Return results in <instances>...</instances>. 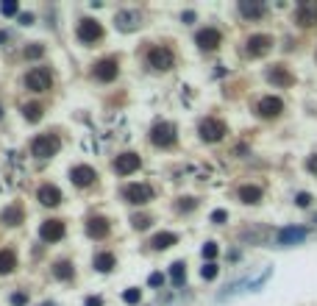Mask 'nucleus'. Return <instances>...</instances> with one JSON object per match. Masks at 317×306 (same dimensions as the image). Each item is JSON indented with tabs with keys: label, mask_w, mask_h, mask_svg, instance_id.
I'll use <instances>...</instances> for the list:
<instances>
[{
	"label": "nucleus",
	"mask_w": 317,
	"mask_h": 306,
	"mask_svg": "<svg viewBox=\"0 0 317 306\" xmlns=\"http://www.w3.org/2000/svg\"><path fill=\"white\" fill-rule=\"evenodd\" d=\"M59 137L56 134H39V137L31 142V153H34L36 159H50L56 156V150H59Z\"/></svg>",
	"instance_id": "f257e3e1"
},
{
	"label": "nucleus",
	"mask_w": 317,
	"mask_h": 306,
	"mask_svg": "<svg viewBox=\"0 0 317 306\" xmlns=\"http://www.w3.org/2000/svg\"><path fill=\"white\" fill-rule=\"evenodd\" d=\"M175 139H178V131H175L173 123H156L150 128V142L156 148H170V145H175Z\"/></svg>",
	"instance_id": "f03ea898"
},
{
	"label": "nucleus",
	"mask_w": 317,
	"mask_h": 306,
	"mask_svg": "<svg viewBox=\"0 0 317 306\" xmlns=\"http://www.w3.org/2000/svg\"><path fill=\"white\" fill-rule=\"evenodd\" d=\"M103 36V25L97 23V20H92V17H84L81 23H78V39L81 42H86V45H92V42H97Z\"/></svg>",
	"instance_id": "7ed1b4c3"
},
{
	"label": "nucleus",
	"mask_w": 317,
	"mask_h": 306,
	"mask_svg": "<svg viewBox=\"0 0 317 306\" xmlns=\"http://www.w3.org/2000/svg\"><path fill=\"white\" fill-rule=\"evenodd\" d=\"M197 134H200V139H203V142H220V139L226 137V123H220V120H215V117H209V120L200 123Z\"/></svg>",
	"instance_id": "20e7f679"
},
{
	"label": "nucleus",
	"mask_w": 317,
	"mask_h": 306,
	"mask_svg": "<svg viewBox=\"0 0 317 306\" xmlns=\"http://www.w3.org/2000/svg\"><path fill=\"white\" fill-rule=\"evenodd\" d=\"M148 64L153 67V70H159V72L173 70V64H175L173 50H167V48H153V50L148 53Z\"/></svg>",
	"instance_id": "39448f33"
},
{
	"label": "nucleus",
	"mask_w": 317,
	"mask_h": 306,
	"mask_svg": "<svg viewBox=\"0 0 317 306\" xmlns=\"http://www.w3.org/2000/svg\"><path fill=\"white\" fill-rule=\"evenodd\" d=\"M281 112H284V100L281 97L267 95V97H262V100L256 103V114L259 117H264V120H273V117H278Z\"/></svg>",
	"instance_id": "423d86ee"
},
{
	"label": "nucleus",
	"mask_w": 317,
	"mask_h": 306,
	"mask_svg": "<svg viewBox=\"0 0 317 306\" xmlns=\"http://www.w3.org/2000/svg\"><path fill=\"white\" fill-rule=\"evenodd\" d=\"M126 200L128 203H134V206H145V203L153 200V189H150L148 184H128Z\"/></svg>",
	"instance_id": "0eeeda50"
},
{
	"label": "nucleus",
	"mask_w": 317,
	"mask_h": 306,
	"mask_svg": "<svg viewBox=\"0 0 317 306\" xmlns=\"http://www.w3.org/2000/svg\"><path fill=\"white\" fill-rule=\"evenodd\" d=\"M50 84H53V78H50L48 70H31L28 75H25V86H28L31 92H48Z\"/></svg>",
	"instance_id": "6e6552de"
},
{
	"label": "nucleus",
	"mask_w": 317,
	"mask_h": 306,
	"mask_svg": "<svg viewBox=\"0 0 317 306\" xmlns=\"http://www.w3.org/2000/svg\"><path fill=\"white\" fill-rule=\"evenodd\" d=\"M36 200H39L42 206H48V209H53V206H59L64 198H61V189H59V186L45 184V186H39V189H36Z\"/></svg>",
	"instance_id": "1a4fd4ad"
},
{
	"label": "nucleus",
	"mask_w": 317,
	"mask_h": 306,
	"mask_svg": "<svg viewBox=\"0 0 317 306\" xmlns=\"http://www.w3.org/2000/svg\"><path fill=\"white\" fill-rule=\"evenodd\" d=\"M306 234H309V231H306V228H298V226H289V228H281V231H278V237H275V242H278V245H298V242H303L306 240Z\"/></svg>",
	"instance_id": "9d476101"
},
{
	"label": "nucleus",
	"mask_w": 317,
	"mask_h": 306,
	"mask_svg": "<svg viewBox=\"0 0 317 306\" xmlns=\"http://www.w3.org/2000/svg\"><path fill=\"white\" fill-rule=\"evenodd\" d=\"M195 42H197V48L200 50H215V48H220L223 36H220V31L217 28H200Z\"/></svg>",
	"instance_id": "9b49d317"
},
{
	"label": "nucleus",
	"mask_w": 317,
	"mask_h": 306,
	"mask_svg": "<svg viewBox=\"0 0 317 306\" xmlns=\"http://www.w3.org/2000/svg\"><path fill=\"white\" fill-rule=\"evenodd\" d=\"M95 178L97 175H95V170H92L89 164H78V167L70 170V181L75 186H92L95 184Z\"/></svg>",
	"instance_id": "f8f14e48"
},
{
	"label": "nucleus",
	"mask_w": 317,
	"mask_h": 306,
	"mask_svg": "<svg viewBox=\"0 0 317 306\" xmlns=\"http://www.w3.org/2000/svg\"><path fill=\"white\" fill-rule=\"evenodd\" d=\"M64 231H67V226L61 220H48L39 228V237H42L45 242H59L61 237H64Z\"/></svg>",
	"instance_id": "ddd939ff"
},
{
	"label": "nucleus",
	"mask_w": 317,
	"mask_h": 306,
	"mask_svg": "<svg viewBox=\"0 0 317 306\" xmlns=\"http://www.w3.org/2000/svg\"><path fill=\"white\" fill-rule=\"evenodd\" d=\"M295 23L303 25V28L317 25V3H300L298 12H295Z\"/></svg>",
	"instance_id": "4468645a"
},
{
	"label": "nucleus",
	"mask_w": 317,
	"mask_h": 306,
	"mask_svg": "<svg viewBox=\"0 0 317 306\" xmlns=\"http://www.w3.org/2000/svg\"><path fill=\"white\" fill-rule=\"evenodd\" d=\"M92 72H95L97 81H114V78H117V72H120V67H117V61H114V59H100Z\"/></svg>",
	"instance_id": "2eb2a0df"
},
{
	"label": "nucleus",
	"mask_w": 317,
	"mask_h": 306,
	"mask_svg": "<svg viewBox=\"0 0 317 306\" xmlns=\"http://www.w3.org/2000/svg\"><path fill=\"white\" fill-rule=\"evenodd\" d=\"M139 156L137 153H120V156L114 159V170H117V173L120 175H128V173H137L139 170Z\"/></svg>",
	"instance_id": "dca6fc26"
},
{
	"label": "nucleus",
	"mask_w": 317,
	"mask_h": 306,
	"mask_svg": "<svg viewBox=\"0 0 317 306\" xmlns=\"http://www.w3.org/2000/svg\"><path fill=\"white\" fill-rule=\"evenodd\" d=\"M270 48H273V39H270L267 34H256V36L248 39V53L251 56H264Z\"/></svg>",
	"instance_id": "f3484780"
},
{
	"label": "nucleus",
	"mask_w": 317,
	"mask_h": 306,
	"mask_svg": "<svg viewBox=\"0 0 317 306\" xmlns=\"http://www.w3.org/2000/svg\"><path fill=\"white\" fill-rule=\"evenodd\" d=\"M109 228L112 226H109L106 217H92V220L86 223V234H89L92 240H103V237L109 234Z\"/></svg>",
	"instance_id": "a211bd4d"
},
{
	"label": "nucleus",
	"mask_w": 317,
	"mask_h": 306,
	"mask_svg": "<svg viewBox=\"0 0 317 306\" xmlns=\"http://www.w3.org/2000/svg\"><path fill=\"white\" fill-rule=\"evenodd\" d=\"M14 267H17V253L12 248H3L0 251V276H9Z\"/></svg>",
	"instance_id": "6ab92c4d"
},
{
	"label": "nucleus",
	"mask_w": 317,
	"mask_h": 306,
	"mask_svg": "<svg viewBox=\"0 0 317 306\" xmlns=\"http://www.w3.org/2000/svg\"><path fill=\"white\" fill-rule=\"evenodd\" d=\"M240 200L242 203H259V200H262V186H253V184H245V186H240Z\"/></svg>",
	"instance_id": "aec40b11"
},
{
	"label": "nucleus",
	"mask_w": 317,
	"mask_h": 306,
	"mask_svg": "<svg viewBox=\"0 0 317 306\" xmlns=\"http://www.w3.org/2000/svg\"><path fill=\"white\" fill-rule=\"evenodd\" d=\"M267 78L270 81H273V84H278V86H289V84H292V75H289V72L287 70H284V67L281 64H275V67H270V72H267Z\"/></svg>",
	"instance_id": "412c9836"
},
{
	"label": "nucleus",
	"mask_w": 317,
	"mask_h": 306,
	"mask_svg": "<svg viewBox=\"0 0 317 306\" xmlns=\"http://www.w3.org/2000/svg\"><path fill=\"white\" fill-rule=\"evenodd\" d=\"M175 242H178V237H175L173 231H159V234L150 240V245H153L156 251H167L170 245H175Z\"/></svg>",
	"instance_id": "4be33fe9"
},
{
	"label": "nucleus",
	"mask_w": 317,
	"mask_h": 306,
	"mask_svg": "<svg viewBox=\"0 0 317 306\" xmlns=\"http://www.w3.org/2000/svg\"><path fill=\"white\" fill-rule=\"evenodd\" d=\"M137 20H139V14H137V12H120L114 23H117V28H120V31H134V28L139 25Z\"/></svg>",
	"instance_id": "5701e85b"
},
{
	"label": "nucleus",
	"mask_w": 317,
	"mask_h": 306,
	"mask_svg": "<svg viewBox=\"0 0 317 306\" xmlns=\"http://www.w3.org/2000/svg\"><path fill=\"white\" fill-rule=\"evenodd\" d=\"M240 14L248 20H259L264 14V3H248V0H242L240 3Z\"/></svg>",
	"instance_id": "b1692460"
},
{
	"label": "nucleus",
	"mask_w": 317,
	"mask_h": 306,
	"mask_svg": "<svg viewBox=\"0 0 317 306\" xmlns=\"http://www.w3.org/2000/svg\"><path fill=\"white\" fill-rule=\"evenodd\" d=\"M114 264H117L114 253H97V256H95V270H100V273L114 270Z\"/></svg>",
	"instance_id": "393cba45"
},
{
	"label": "nucleus",
	"mask_w": 317,
	"mask_h": 306,
	"mask_svg": "<svg viewBox=\"0 0 317 306\" xmlns=\"http://www.w3.org/2000/svg\"><path fill=\"white\" fill-rule=\"evenodd\" d=\"M23 209H20V206L17 203H14V206H9V209L6 212H3V223H6V226H20V223H23Z\"/></svg>",
	"instance_id": "a878e982"
},
{
	"label": "nucleus",
	"mask_w": 317,
	"mask_h": 306,
	"mask_svg": "<svg viewBox=\"0 0 317 306\" xmlns=\"http://www.w3.org/2000/svg\"><path fill=\"white\" fill-rule=\"evenodd\" d=\"M170 281H173L175 287H184V281H186V267H184V262H175L173 267H170Z\"/></svg>",
	"instance_id": "bb28decb"
},
{
	"label": "nucleus",
	"mask_w": 317,
	"mask_h": 306,
	"mask_svg": "<svg viewBox=\"0 0 317 306\" xmlns=\"http://www.w3.org/2000/svg\"><path fill=\"white\" fill-rule=\"evenodd\" d=\"M72 273H75V270H72V264H70V262H56V264H53V276H56V278H61V281H70Z\"/></svg>",
	"instance_id": "cd10ccee"
},
{
	"label": "nucleus",
	"mask_w": 317,
	"mask_h": 306,
	"mask_svg": "<svg viewBox=\"0 0 317 306\" xmlns=\"http://www.w3.org/2000/svg\"><path fill=\"white\" fill-rule=\"evenodd\" d=\"M23 114H25L28 123H39L42 120V106H39V103H28V106L23 109Z\"/></svg>",
	"instance_id": "c85d7f7f"
},
{
	"label": "nucleus",
	"mask_w": 317,
	"mask_h": 306,
	"mask_svg": "<svg viewBox=\"0 0 317 306\" xmlns=\"http://www.w3.org/2000/svg\"><path fill=\"white\" fill-rule=\"evenodd\" d=\"M0 12H3V17H14V14H20V3L17 0H6V3L0 6Z\"/></svg>",
	"instance_id": "c756f323"
},
{
	"label": "nucleus",
	"mask_w": 317,
	"mask_h": 306,
	"mask_svg": "<svg viewBox=\"0 0 317 306\" xmlns=\"http://www.w3.org/2000/svg\"><path fill=\"white\" fill-rule=\"evenodd\" d=\"M217 270H220V267H217L215 262H206V264H203V270H200V276H203L206 281H212V278H217Z\"/></svg>",
	"instance_id": "7c9ffc66"
},
{
	"label": "nucleus",
	"mask_w": 317,
	"mask_h": 306,
	"mask_svg": "<svg viewBox=\"0 0 317 306\" xmlns=\"http://www.w3.org/2000/svg\"><path fill=\"white\" fill-rule=\"evenodd\" d=\"M123 300H126V303H139V300H142V289H126V292H123Z\"/></svg>",
	"instance_id": "2f4dec72"
},
{
	"label": "nucleus",
	"mask_w": 317,
	"mask_h": 306,
	"mask_svg": "<svg viewBox=\"0 0 317 306\" xmlns=\"http://www.w3.org/2000/svg\"><path fill=\"white\" fill-rule=\"evenodd\" d=\"M42 53H45L42 45H28L25 48V59H42Z\"/></svg>",
	"instance_id": "473e14b6"
},
{
	"label": "nucleus",
	"mask_w": 317,
	"mask_h": 306,
	"mask_svg": "<svg viewBox=\"0 0 317 306\" xmlns=\"http://www.w3.org/2000/svg\"><path fill=\"white\" fill-rule=\"evenodd\" d=\"M148 226H150V217H145V215H137V217H134V228H137V231H145Z\"/></svg>",
	"instance_id": "72a5a7b5"
},
{
	"label": "nucleus",
	"mask_w": 317,
	"mask_h": 306,
	"mask_svg": "<svg viewBox=\"0 0 317 306\" xmlns=\"http://www.w3.org/2000/svg\"><path fill=\"white\" fill-rule=\"evenodd\" d=\"M195 206H197L195 198H181V200H178V209H181V212H192Z\"/></svg>",
	"instance_id": "f704fd0d"
},
{
	"label": "nucleus",
	"mask_w": 317,
	"mask_h": 306,
	"mask_svg": "<svg viewBox=\"0 0 317 306\" xmlns=\"http://www.w3.org/2000/svg\"><path fill=\"white\" fill-rule=\"evenodd\" d=\"M226 220H228V212L226 209H215V212H212V223L220 226V223H226Z\"/></svg>",
	"instance_id": "c9c22d12"
},
{
	"label": "nucleus",
	"mask_w": 317,
	"mask_h": 306,
	"mask_svg": "<svg viewBox=\"0 0 317 306\" xmlns=\"http://www.w3.org/2000/svg\"><path fill=\"white\" fill-rule=\"evenodd\" d=\"M295 203H298L300 209H306V206L311 203V195H309V192H298V198H295Z\"/></svg>",
	"instance_id": "e433bc0d"
},
{
	"label": "nucleus",
	"mask_w": 317,
	"mask_h": 306,
	"mask_svg": "<svg viewBox=\"0 0 317 306\" xmlns=\"http://www.w3.org/2000/svg\"><path fill=\"white\" fill-rule=\"evenodd\" d=\"M203 256L206 259H215L217 256V242H206V245H203Z\"/></svg>",
	"instance_id": "4c0bfd02"
},
{
	"label": "nucleus",
	"mask_w": 317,
	"mask_h": 306,
	"mask_svg": "<svg viewBox=\"0 0 317 306\" xmlns=\"http://www.w3.org/2000/svg\"><path fill=\"white\" fill-rule=\"evenodd\" d=\"M148 284H150V287H162V284H164V276H162V273H150Z\"/></svg>",
	"instance_id": "58836bf2"
},
{
	"label": "nucleus",
	"mask_w": 317,
	"mask_h": 306,
	"mask_svg": "<svg viewBox=\"0 0 317 306\" xmlns=\"http://www.w3.org/2000/svg\"><path fill=\"white\" fill-rule=\"evenodd\" d=\"M25 300H28V295H25V292H14L12 295V303L14 306H25Z\"/></svg>",
	"instance_id": "ea45409f"
},
{
	"label": "nucleus",
	"mask_w": 317,
	"mask_h": 306,
	"mask_svg": "<svg viewBox=\"0 0 317 306\" xmlns=\"http://www.w3.org/2000/svg\"><path fill=\"white\" fill-rule=\"evenodd\" d=\"M306 170L317 175V156H309V162H306Z\"/></svg>",
	"instance_id": "a19ab883"
},
{
	"label": "nucleus",
	"mask_w": 317,
	"mask_h": 306,
	"mask_svg": "<svg viewBox=\"0 0 317 306\" xmlns=\"http://www.w3.org/2000/svg\"><path fill=\"white\" fill-rule=\"evenodd\" d=\"M20 23H23V25H31V23H34V14H20Z\"/></svg>",
	"instance_id": "79ce46f5"
},
{
	"label": "nucleus",
	"mask_w": 317,
	"mask_h": 306,
	"mask_svg": "<svg viewBox=\"0 0 317 306\" xmlns=\"http://www.w3.org/2000/svg\"><path fill=\"white\" fill-rule=\"evenodd\" d=\"M86 306H100V298H89L86 300Z\"/></svg>",
	"instance_id": "37998d69"
}]
</instances>
